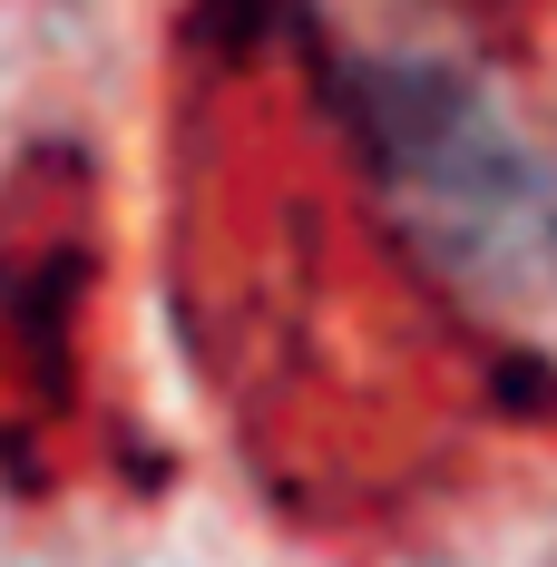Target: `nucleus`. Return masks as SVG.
Here are the masks:
<instances>
[{"label":"nucleus","instance_id":"obj_1","mask_svg":"<svg viewBox=\"0 0 557 567\" xmlns=\"http://www.w3.org/2000/svg\"><path fill=\"white\" fill-rule=\"evenodd\" d=\"M342 79H352L342 99L362 117L382 186L401 196V216L421 226V245L450 275L508 313L528 293H557V186L518 147V127L421 40L352 50Z\"/></svg>","mask_w":557,"mask_h":567}]
</instances>
